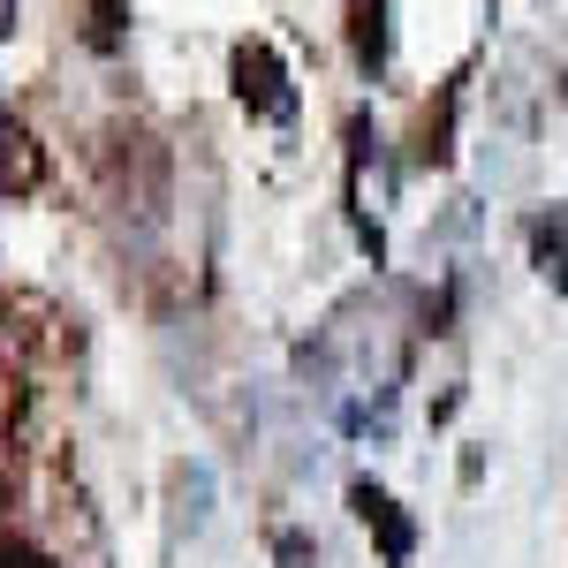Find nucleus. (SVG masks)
<instances>
[{
    "instance_id": "nucleus-3",
    "label": "nucleus",
    "mask_w": 568,
    "mask_h": 568,
    "mask_svg": "<svg viewBox=\"0 0 568 568\" xmlns=\"http://www.w3.org/2000/svg\"><path fill=\"white\" fill-rule=\"evenodd\" d=\"M356 508H364V524L387 530V554L402 561V554H409V524L394 516V500H387V493H372V485H356Z\"/></svg>"
},
{
    "instance_id": "nucleus-2",
    "label": "nucleus",
    "mask_w": 568,
    "mask_h": 568,
    "mask_svg": "<svg viewBox=\"0 0 568 568\" xmlns=\"http://www.w3.org/2000/svg\"><path fill=\"white\" fill-rule=\"evenodd\" d=\"M31 175H39V152H31V136H23L16 122H8V114H0V182H16V190H23Z\"/></svg>"
},
{
    "instance_id": "nucleus-1",
    "label": "nucleus",
    "mask_w": 568,
    "mask_h": 568,
    "mask_svg": "<svg viewBox=\"0 0 568 568\" xmlns=\"http://www.w3.org/2000/svg\"><path fill=\"white\" fill-rule=\"evenodd\" d=\"M235 91H243L251 114H273V122L296 106V99H288V77H281V61H273L265 45H243V53H235Z\"/></svg>"
},
{
    "instance_id": "nucleus-5",
    "label": "nucleus",
    "mask_w": 568,
    "mask_h": 568,
    "mask_svg": "<svg viewBox=\"0 0 568 568\" xmlns=\"http://www.w3.org/2000/svg\"><path fill=\"white\" fill-rule=\"evenodd\" d=\"M0 568H61V561H45L39 546H16V538H0Z\"/></svg>"
},
{
    "instance_id": "nucleus-4",
    "label": "nucleus",
    "mask_w": 568,
    "mask_h": 568,
    "mask_svg": "<svg viewBox=\"0 0 568 568\" xmlns=\"http://www.w3.org/2000/svg\"><path fill=\"white\" fill-rule=\"evenodd\" d=\"M379 53H387V31H379V0H356V61H364V69H379Z\"/></svg>"
}]
</instances>
